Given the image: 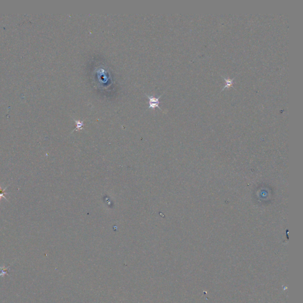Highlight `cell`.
Here are the masks:
<instances>
[{
	"instance_id": "6da1fadb",
	"label": "cell",
	"mask_w": 303,
	"mask_h": 303,
	"mask_svg": "<svg viewBox=\"0 0 303 303\" xmlns=\"http://www.w3.org/2000/svg\"><path fill=\"white\" fill-rule=\"evenodd\" d=\"M162 95H160L159 97H158V98H156L155 97L149 96L147 94H146V96L149 99V108H152V109H154V108H158L159 110H160L161 111H162V109L159 107V104L160 103V101L159 100V98L162 97Z\"/></svg>"
},
{
	"instance_id": "7a4b0ae2",
	"label": "cell",
	"mask_w": 303,
	"mask_h": 303,
	"mask_svg": "<svg viewBox=\"0 0 303 303\" xmlns=\"http://www.w3.org/2000/svg\"><path fill=\"white\" fill-rule=\"evenodd\" d=\"M224 80H225V82H226V85H225V87H224L222 89L221 91H223L224 89L225 88H229V87H233V85L234 84L233 82V80H235V78H233L232 80H230L229 78H226L223 77Z\"/></svg>"
},
{
	"instance_id": "3957f363",
	"label": "cell",
	"mask_w": 303,
	"mask_h": 303,
	"mask_svg": "<svg viewBox=\"0 0 303 303\" xmlns=\"http://www.w3.org/2000/svg\"><path fill=\"white\" fill-rule=\"evenodd\" d=\"M11 265L8 266L7 267H6L5 266H0V270H1V272H0V277H4L6 275H7L8 273V269L10 268Z\"/></svg>"
},
{
	"instance_id": "277c9868",
	"label": "cell",
	"mask_w": 303,
	"mask_h": 303,
	"mask_svg": "<svg viewBox=\"0 0 303 303\" xmlns=\"http://www.w3.org/2000/svg\"><path fill=\"white\" fill-rule=\"evenodd\" d=\"M7 188L8 186L7 187H6V188H2L0 187V200L1 199V198H5V199H6L7 201H8L7 199L6 198V195H7V194H8V193H6L5 192L6 189H7Z\"/></svg>"
},
{
	"instance_id": "5b68a950",
	"label": "cell",
	"mask_w": 303,
	"mask_h": 303,
	"mask_svg": "<svg viewBox=\"0 0 303 303\" xmlns=\"http://www.w3.org/2000/svg\"><path fill=\"white\" fill-rule=\"evenodd\" d=\"M73 120L75 122V123L77 124V129H81L82 127L84 126V124H83V122H80V120H76L75 119H73Z\"/></svg>"
}]
</instances>
